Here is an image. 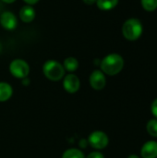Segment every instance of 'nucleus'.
I'll use <instances>...</instances> for the list:
<instances>
[{
    "label": "nucleus",
    "mask_w": 157,
    "mask_h": 158,
    "mask_svg": "<svg viewBox=\"0 0 157 158\" xmlns=\"http://www.w3.org/2000/svg\"><path fill=\"white\" fill-rule=\"evenodd\" d=\"M124 65L125 60L121 55L118 53H111L101 59L99 66L105 75L115 76L122 71Z\"/></svg>",
    "instance_id": "obj_1"
},
{
    "label": "nucleus",
    "mask_w": 157,
    "mask_h": 158,
    "mask_svg": "<svg viewBox=\"0 0 157 158\" xmlns=\"http://www.w3.org/2000/svg\"><path fill=\"white\" fill-rule=\"evenodd\" d=\"M121 31L123 37L126 40L130 42L137 41L142 37L143 33V22L137 18H130L124 21Z\"/></svg>",
    "instance_id": "obj_2"
},
{
    "label": "nucleus",
    "mask_w": 157,
    "mask_h": 158,
    "mask_svg": "<svg viewBox=\"0 0 157 158\" xmlns=\"http://www.w3.org/2000/svg\"><path fill=\"white\" fill-rule=\"evenodd\" d=\"M43 73L49 81H58L65 77L66 70L60 62L55 59H49L43 65Z\"/></svg>",
    "instance_id": "obj_3"
},
{
    "label": "nucleus",
    "mask_w": 157,
    "mask_h": 158,
    "mask_svg": "<svg viewBox=\"0 0 157 158\" xmlns=\"http://www.w3.org/2000/svg\"><path fill=\"white\" fill-rule=\"evenodd\" d=\"M8 69L10 74L17 79L22 80L26 77L29 76L30 74V66L29 64L21 58H16L13 59L9 66H8Z\"/></svg>",
    "instance_id": "obj_4"
},
{
    "label": "nucleus",
    "mask_w": 157,
    "mask_h": 158,
    "mask_svg": "<svg viewBox=\"0 0 157 158\" xmlns=\"http://www.w3.org/2000/svg\"><path fill=\"white\" fill-rule=\"evenodd\" d=\"M88 145L93 147L95 150H103L109 143V138L107 134L102 131H93L88 139Z\"/></svg>",
    "instance_id": "obj_5"
},
{
    "label": "nucleus",
    "mask_w": 157,
    "mask_h": 158,
    "mask_svg": "<svg viewBox=\"0 0 157 158\" xmlns=\"http://www.w3.org/2000/svg\"><path fill=\"white\" fill-rule=\"evenodd\" d=\"M89 83L93 90L101 91L106 85V77L101 69H95L89 77Z\"/></svg>",
    "instance_id": "obj_6"
},
{
    "label": "nucleus",
    "mask_w": 157,
    "mask_h": 158,
    "mask_svg": "<svg viewBox=\"0 0 157 158\" xmlns=\"http://www.w3.org/2000/svg\"><path fill=\"white\" fill-rule=\"evenodd\" d=\"M63 88L68 94H76L81 88V81L74 73H68L63 78Z\"/></svg>",
    "instance_id": "obj_7"
},
{
    "label": "nucleus",
    "mask_w": 157,
    "mask_h": 158,
    "mask_svg": "<svg viewBox=\"0 0 157 158\" xmlns=\"http://www.w3.org/2000/svg\"><path fill=\"white\" fill-rule=\"evenodd\" d=\"M0 25L6 31H14L18 26V19L11 11H4L0 14Z\"/></svg>",
    "instance_id": "obj_8"
},
{
    "label": "nucleus",
    "mask_w": 157,
    "mask_h": 158,
    "mask_svg": "<svg viewBox=\"0 0 157 158\" xmlns=\"http://www.w3.org/2000/svg\"><path fill=\"white\" fill-rule=\"evenodd\" d=\"M141 156L143 158H157V142L148 141L143 143L141 149Z\"/></svg>",
    "instance_id": "obj_9"
},
{
    "label": "nucleus",
    "mask_w": 157,
    "mask_h": 158,
    "mask_svg": "<svg viewBox=\"0 0 157 158\" xmlns=\"http://www.w3.org/2000/svg\"><path fill=\"white\" fill-rule=\"evenodd\" d=\"M19 16L22 22L31 23L34 20V19L36 17V11L32 6L25 5L19 9Z\"/></svg>",
    "instance_id": "obj_10"
},
{
    "label": "nucleus",
    "mask_w": 157,
    "mask_h": 158,
    "mask_svg": "<svg viewBox=\"0 0 157 158\" xmlns=\"http://www.w3.org/2000/svg\"><path fill=\"white\" fill-rule=\"evenodd\" d=\"M12 94H13L12 86L6 81H0V103L6 102L7 100H9Z\"/></svg>",
    "instance_id": "obj_11"
},
{
    "label": "nucleus",
    "mask_w": 157,
    "mask_h": 158,
    "mask_svg": "<svg viewBox=\"0 0 157 158\" xmlns=\"http://www.w3.org/2000/svg\"><path fill=\"white\" fill-rule=\"evenodd\" d=\"M62 65H63V67H64L66 71H68L69 73H73L79 68V61H78V59L76 57L68 56V57L65 58V60H64Z\"/></svg>",
    "instance_id": "obj_12"
},
{
    "label": "nucleus",
    "mask_w": 157,
    "mask_h": 158,
    "mask_svg": "<svg viewBox=\"0 0 157 158\" xmlns=\"http://www.w3.org/2000/svg\"><path fill=\"white\" fill-rule=\"evenodd\" d=\"M119 0H97L96 6L100 10L103 11H109L114 9L118 5Z\"/></svg>",
    "instance_id": "obj_13"
},
{
    "label": "nucleus",
    "mask_w": 157,
    "mask_h": 158,
    "mask_svg": "<svg viewBox=\"0 0 157 158\" xmlns=\"http://www.w3.org/2000/svg\"><path fill=\"white\" fill-rule=\"evenodd\" d=\"M62 158H85V156L82 151L77 148H69L67 149L63 155Z\"/></svg>",
    "instance_id": "obj_14"
},
{
    "label": "nucleus",
    "mask_w": 157,
    "mask_h": 158,
    "mask_svg": "<svg viewBox=\"0 0 157 158\" xmlns=\"http://www.w3.org/2000/svg\"><path fill=\"white\" fill-rule=\"evenodd\" d=\"M141 6L147 12H154L157 9V0H141Z\"/></svg>",
    "instance_id": "obj_15"
},
{
    "label": "nucleus",
    "mask_w": 157,
    "mask_h": 158,
    "mask_svg": "<svg viewBox=\"0 0 157 158\" xmlns=\"http://www.w3.org/2000/svg\"><path fill=\"white\" fill-rule=\"evenodd\" d=\"M146 131L148 134L154 138H157V119L152 118L146 124Z\"/></svg>",
    "instance_id": "obj_16"
},
{
    "label": "nucleus",
    "mask_w": 157,
    "mask_h": 158,
    "mask_svg": "<svg viewBox=\"0 0 157 158\" xmlns=\"http://www.w3.org/2000/svg\"><path fill=\"white\" fill-rule=\"evenodd\" d=\"M151 112L155 117V118L157 119V98H155L151 104Z\"/></svg>",
    "instance_id": "obj_17"
},
{
    "label": "nucleus",
    "mask_w": 157,
    "mask_h": 158,
    "mask_svg": "<svg viewBox=\"0 0 157 158\" xmlns=\"http://www.w3.org/2000/svg\"><path fill=\"white\" fill-rule=\"evenodd\" d=\"M85 158H105V156L99 151H94L90 153L87 156H85Z\"/></svg>",
    "instance_id": "obj_18"
},
{
    "label": "nucleus",
    "mask_w": 157,
    "mask_h": 158,
    "mask_svg": "<svg viewBox=\"0 0 157 158\" xmlns=\"http://www.w3.org/2000/svg\"><path fill=\"white\" fill-rule=\"evenodd\" d=\"M26 5H29V6H34L36 5L40 0H22Z\"/></svg>",
    "instance_id": "obj_19"
},
{
    "label": "nucleus",
    "mask_w": 157,
    "mask_h": 158,
    "mask_svg": "<svg viewBox=\"0 0 157 158\" xmlns=\"http://www.w3.org/2000/svg\"><path fill=\"white\" fill-rule=\"evenodd\" d=\"M30 82H31V81H30V79H29L28 77H26V78H24V79L21 80V83H22V85H24V86H28V85L30 84Z\"/></svg>",
    "instance_id": "obj_20"
},
{
    "label": "nucleus",
    "mask_w": 157,
    "mask_h": 158,
    "mask_svg": "<svg viewBox=\"0 0 157 158\" xmlns=\"http://www.w3.org/2000/svg\"><path fill=\"white\" fill-rule=\"evenodd\" d=\"M97 0H82V2L85 4V5H88V6H93L96 3Z\"/></svg>",
    "instance_id": "obj_21"
},
{
    "label": "nucleus",
    "mask_w": 157,
    "mask_h": 158,
    "mask_svg": "<svg viewBox=\"0 0 157 158\" xmlns=\"http://www.w3.org/2000/svg\"><path fill=\"white\" fill-rule=\"evenodd\" d=\"M87 145H88V142H87V140H82V141H81V142H80V146H81V147L85 148Z\"/></svg>",
    "instance_id": "obj_22"
},
{
    "label": "nucleus",
    "mask_w": 157,
    "mask_h": 158,
    "mask_svg": "<svg viewBox=\"0 0 157 158\" xmlns=\"http://www.w3.org/2000/svg\"><path fill=\"white\" fill-rule=\"evenodd\" d=\"M1 1L5 4H13L14 2H16V0H1Z\"/></svg>",
    "instance_id": "obj_23"
},
{
    "label": "nucleus",
    "mask_w": 157,
    "mask_h": 158,
    "mask_svg": "<svg viewBox=\"0 0 157 158\" xmlns=\"http://www.w3.org/2000/svg\"><path fill=\"white\" fill-rule=\"evenodd\" d=\"M128 158H140V156H137V155H130L129 156H128Z\"/></svg>",
    "instance_id": "obj_24"
},
{
    "label": "nucleus",
    "mask_w": 157,
    "mask_h": 158,
    "mask_svg": "<svg viewBox=\"0 0 157 158\" xmlns=\"http://www.w3.org/2000/svg\"><path fill=\"white\" fill-rule=\"evenodd\" d=\"M2 49H3V46H2V44H1V42H0V53L2 52Z\"/></svg>",
    "instance_id": "obj_25"
}]
</instances>
